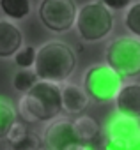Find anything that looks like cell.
Wrapping results in <instances>:
<instances>
[{"label":"cell","instance_id":"obj_1","mask_svg":"<svg viewBox=\"0 0 140 150\" xmlns=\"http://www.w3.org/2000/svg\"><path fill=\"white\" fill-rule=\"evenodd\" d=\"M76 69L75 50L62 41H48L36 50V62L32 71L39 81L62 85Z\"/></svg>","mask_w":140,"mask_h":150},{"label":"cell","instance_id":"obj_2","mask_svg":"<svg viewBox=\"0 0 140 150\" xmlns=\"http://www.w3.org/2000/svg\"><path fill=\"white\" fill-rule=\"evenodd\" d=\"M18 110L25 122H51L59 118L62 111L60 85L37 81L29 92L21 96Z\"/></svg>","mask_w":140,"mask_h":150},{"label":"cell","instance_id":"obj_3","mask_svg":"<svg viewBox=\"0 0 140 150\" xmlns=\"http://www.w3.org/2000/svg\"><path fill=\"white\" fill-rule=\"evenodd\" d=\"M106 65L119 78H136L140 74V39L117 37L105 48Z\"/></svg>","mask_w":140,"mask_h":150},{"label":"cell","instance_id":"obj_4","mask_svg":"<svg viewBox=\"0 0 140 150\" xmlns=\"http://www.w3.org/2000/svg\"><path fill=\"white\" fill-rule=\"evenodd\" d=\"M114 13L99 2H89L76 11L75 28L82 41L98 42L114 30Z\"/></svg>","mask_w":140,"mask_h":150},{"label":"cell","instance_id":"obj_5","mask_svg":"<svg viewBox=\"0 0 140 150\" xmlns=\"http://www.w3.org/2000/svg\"><path fill=\"white\" fill-rule=\"evenodd\" d=\"M121 87H122V78H119L106 64L91 65L84 74L82 88L89 97V101H94L98 104L110 103Z\"/></svg>","mask_w":140,"mask_h":150},{"label":"cell","instance_id":"obj_6","mask_svg":"<svg viewBox=\"0 0 140 150\" xmlns=\"http://www.w3.org/2000/svg\"><path fill=\"white\" fill-rule=\"evenodd\" d=\"M101 150H140V124L136 118L115 115L105 127Z\"/></svg>","mask_w":140,"mask_h":150},{"label":"cell","instance_id":"obj_7","mask_svg":"<svg viewBox=\"0 0 140 150\" xmlns=\"http://www.w3.org/2000/svg\"><path fill=\"white\" fill-rule=\"evenodd\" d=\"M76 11L78 7L75 0H41L37 6L41 23L55 34L67 32L75 27Z\"/></svg>","mask_w":140,"mask_h":150},{"label":"cell","instance_id":"obj_8","mask_svg":"<svg viewBox=\"0 0 140 150\" xmlns=\"http://www.w3.org/2000/svg\"><path fill=\"white\" fill-rule=\"evenodd\" d=\"M41 145L46 150H69L75 145H80L75 131H73V124L69 118H55L51 120L41 136Z\"/></svg>","mask_w":140,"mask_h":150},{"label":"cell","instance_id":"obj_9","mask_svg":"<svg viewBox=\"0 0 140 150\" xmlns=\"http://www.w3.org/2000/svg\"><path fill=\"white\" fill-rule=\"evenodd\" d=\"M117 115L129 117V118H140V85L138 83H128L119 88V92L114 97Z\"/></svg>","mask_w":140,"mask_h":150},{"label":"cell","instance_id":"obj_10","mask_svg":"<svg viewBox=\"0 0 140 150\" xmlns=\"http://www.w3.org/2000/svg\"><path fill=\"white\" fill-rule=\"evenodd\" d=\"M60 103L62 110L69 115H82L89 104V97L84 88L76 83H62L60 85Z\"/></svg>","mask_w":140,"mask_h":150},{"label":"cell","instance_id":"obj_11","mask_svg":"<svg viewBox=\"0 0 140 150\" xmlns=\"http://www.w3.org/2000/svg\"><path fill=\"white\" fill-rule=\"evenodd\" d=\"M23 46V34L20 27L9 20H0V58H13Z\"/></svg>","mask_w":140,"mask_h":150},{"label":"cell","instance_id":"obj_12","mask_svg":"<svg viewBox=\"0 0 140 150\" xmlns=\"http://www.w3.org/2000/svg\"><path fill=\"white\" fill-rule=\"evenodd\" d=\"M75 136L80 145H89L96 148V141L99 139V125L98 122L89 115H78L75 120H71Z\"/></svg>","mask_w":140,"mask_h":150},{"label":"cell","instance_id":"obj_13","mask_svg":"<svg viewBox=\"0 0 140 150\" xmlns=\"http://www.w3.org/2000/svg\"><path fill=\"white\" fill-rule=\"evenodd\" d=\"M0 11L9 21H20L30 14L32 4L30 0H0Z\"/></svg>","mask_w":140,"mask_h":150},{"label":"cell","instance_id":"obj_14","mask_svg":"<svg viewBox=\"0 0 140 150\" xmlns=\"http://www.w3.org/2000/svg\"><path fill=\"white\" fill-rule=\"evenodd\" d=\"M37 76H36V72L32 69H20L18 72H14V76H13V87L16 92L20 94H25L29 92L36 83H37Z\"/></svg>","mask_w":140,"mask_h":150},{"label":"cell","instance_id":"obj_15","mask_svg":"<svg viewBox=\"0 0 140 150\" xmlns=\"http://www.w3.org/2000/svg\"><path fill=\"white\" fill-rule=\"evenodd\" d=\"M124 27L131 34V37H140V2H133L128 7V13L124 16Z\"/></svg>","mask_w":140,"mask_h":150},{"label":"cell","instance_id":"obj_16","mask_svg":"<svg viewBox=\"0 0 140 150\" xmlns=\"http://www.w3.org/2000/svg\"><path fill=\"white\" fill-rule=\"evenodd\" d=\"M16 122V111L13 110V106L0 99V139H4L7 131L11 129V125Z\"/></svg>","mask_w":140,"mask_h":150},{"label":"cell","instance_id":"obj_17","mask_svg":"<svg viewBox=\"0 0 140 150\" xmlns=\"http://www.w3.org/2000/svg\"><path fill=\"white\" fill-rule=\"evenodd\" d=\"M14 64L20 69H32L36 62V48L34 46H21L14 53Z\"/></svg>","mask_w":140,"mask_h":150},{"label":"cell","instance_id":"obj_18","mask_svg":"<svg viewBox=\"0 0 140 150\" xmlns=\"http://www.w3.org/2000/svg\"><path fill=\"white\" fill-rule=\"evenodd\" d=\"M29 134V129H27V125L23 124V122H14L13 125H11V129L7 131V134H6V138L4 139H7V143L11 145V148L14 150L23 139H25V136Z\"/></svg>","mask_w":140,"mask_h":150},{"label":"cell","instance_id":"obj_19","mask_svg":"<svg viewBox=\"0 0 140 150\" xmlns=\"http://www.w3.org/2000/svg\"><path fill=\"white\" fill-rule=\"evenodd\" d=\"M41 136H37L36 132L29 131V134L25 136V139L14 148V150H36V148H41Z\"/></svg>","mask_w":140,"mask_h":150},{"label":"cell","instance_id":"obj_20","mask_svg":"<svg viewBox=\"0 0 140 150\" xmlns=\"http://www.w3.org/2000/svg\"><path fill=\"white\" fill-rule=\"evenodd\" d=\"M99 4H103L106 9L110 11H121V9H126L131 6L133 0H98Z\"/></svg>","mask_w":140,"mask_h":150},{"label":"cell","instance_id":"obj_21","mask_svg":"<svg viewBox=\"0 0 140 150\" xmlns=\"http://www.w3.org/2000/svg\"><path fill=\"white\" fill-rule=\"evenodd\" d=\"M69 150H96L94 146H89V145H75V146H71Z\"/></svg>","mask_w":140,"mask_h":150},{"label":"cell","instance_id":"obj_22","mask_svg":"<svg viewBox=\"0 0 140 150\" xmlns=\"http://www.w3.org/2000/svg\"><path fill=\"white\" fill-rule=\"evenodd\" d=\"M36 150H46V148H43V146H41V148H36Z\"/></svg>","mask_w":140,"mask_h":150}]
</instances>
